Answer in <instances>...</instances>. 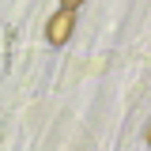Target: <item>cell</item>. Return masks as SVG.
Returning <instances> with one entry per match:
<instances>
[{"label":"cell","instance_id":"cell-3","mask_svg":"<svg viewBox=\"0 0 151 151\" xmlns=\"http://www.w3.org/2000/svg\"><path fill=\"white\" fill-rule=\"evenodd\" d=\"M147 144H151V125H147Z\"/></svg>","mask_w":151,"mask_h":151},{"label":"cell","instance_id":"cell-1","mask_svg":"<svg viewBox=\"0 0 151 151\" xmlns=\"http://www.w3.org/2000/svg\"><path fill=\"white\" fill-rule=\"evenodd\" d=\"M72 27H76L72 12H57V15L49 19V27H45V42H49V45H64V42L72 38Z\"/></svg>","mask_w":151,"mask_h":151},{"label":"cell","instance_id":"cell-2","mask_svg":"<svg viewBox=\"0 0 151 151\" xmlns=\"http://www.w3.org/2000/svg\"><path fill=\"white\" fill-rule=\"evenodd\" d=\"M83 0H60V12H72V8H79Z\"/></svg>","mask_w":151,"mask_h":151}]
</instances>
